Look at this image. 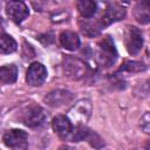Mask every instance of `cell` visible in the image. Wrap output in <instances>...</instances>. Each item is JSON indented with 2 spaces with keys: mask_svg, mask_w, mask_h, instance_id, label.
<instances>
[{
  "mask_svg": "<svg viewBox=\"0 0 150 150\" xmlns=\"http://www.w3.org/2000/svg\"><path fill=\"white\" fill-rule=\"evenodd\" d=\"M125 13H127L125 8L122 7L121 5L109 4L105 7V9H104V12H103V14L100 19V23H101L102 28H104V27H107V26H109V25H111L116 21L123 20L124 16H125Z\"/></svg>",
  "mask_w": 150,
  "mask_h": 150,
  "instance_id": "8",
  "label": "cell"
},
{
  "mask_svg": "<svg viewBox=\"0 0 150 150\" xmlns=\"http://www.w3.org/2000/svg\"><path fill=\"white\" fill-rule=\"evenodd\" d=\"M47 69L40 62H33L26 71V82L32 87H40L47 79Z\"/></svg>",
  "mask_w": 150,
  "mask_h": 150,
  "instance_id": "7",
  "label": "cell"
},
{
  "mask_svg": "<svg viewBox=\"0 0 150 150\" xmlns=\"http://www.w3.org/2000/svg\"><path fill=\"white\" fill-rule=\"evenodd\" d=\"M60 43L64 49L68 50H76L81 45L79 35L71 30H64L60 34Z\"/></svg>",
  "mask_w": 150,
  "mask_h": 150,
  "instance_id": "12",
  "label": "cell"
},
{
  "mask_svg": "<svg viewBox=\"0 0 150 150\" xmlns=\"http://www.w3.org/2000/svg\"><path fill=\"white\" fill-rule=\"evenodd\" d=\"M124 36V42L128 53L130 55H137L143 46V35L141 29L135 26H128Z\"/></svg>",
  "mask_w": 150,
  "mask_h": 150,
  "instance_id": "5",
  "label": "cell"
},
{
  "mask_svg": "<svg viewBox=\"0 0 150 150\" xmlns=\"http://www.w3.org/2000/svg\"><path fill=\"white\" fill-rule=\"evenodd\" d=\"M52 128L59 135L60 138H62L64 141H70L75 125L73 124V122L70 121V118L68 116L57 115L52 121Z\"/></svg>",
  "mask_w": 150,
  "mask_h": 150,
  "instance_id": "6",
  "label": "cell"
},
{
  "mask_svg": "<svg viewBox=\"0 0 150 150\" xmlns=\"http://www.w3.org/2000/svg\"><path fill=\"white\" fill-rule=\"evenodd\" d=\"M73 100H74L73 93H70L68 90H64V89H55V90H52L43 98V101L49 107H52V108H57V107L64 105L67 103H70Z\"/></svg>",
  "mask_w": 150,
  "mask_h": 150,
  "instance_id": "10",
  "label": "cell"
},
{
  "mask_svg": "<svg viewBox=\"0 0 150 150\" xmlns=\"http://www.w3.org/2000/svg\"><path fill=\"white\" fill-rule=\"evenodd\" d=\"M18 48L16 41L8 34H0V54H11Z\"/></svg>",
  "mask_w": 150,
  "mask_h": 150,
  "instance_id": "17",
  "label": "cell"
},
{
  "mask_svg": "<svg viewBox=\"0 0 150 150\" xmlns=\"http://www.w3.org/2000/svg\"><path fill=\"white\" fill-rule=\"evenodd\" d=\"M57 150H76V149H74V148H71L69 145H61Z\"/></svg>",
  "mask_w": 150,
  "mask_h": 150,
  "instance_id": "20",
  "label": "cell"
},
{
  "mask_svg": "<svg viewBox=\"0 0 150 150\" xmlns=\"http://www.w3.org/2000/svg\"><path fill=\"white\" fill-rule=\"evenodd\" d=\"M6 13L13 22L21 23L29 15V9L22 1H8L6 4Z\"/></svg>",
  "mask_w": 150,
  "mask_h": 150,
  "instance_id": "11",
  "label": "cell"
},
{
  "mask_svg": "<svg viewBox=\"0 0 150 150\" xmlns=\"http://www.w3.org/2000/svg\"><path fill=\"white\" fill-rule=\"evenodd\" d=\"M46 111L36 104H30L26 107L20 114V121L29 128H38L46 122Z\"/></svg>",
  "mask_w": 150,
  "mask_h": 150,
  "instance_id": "3",
  "label": "cell"
},
{
  "mask_svg": "<svg viewBox=\"0 0 150 150\" xmlns=\"http://www.w3.org/2000/svg\"><path fill=\"white\" fill-rule=\"evenodd\" d=\"M96 60L100 64L104 67L112 66L117 60V50L114 43V40L110 36H104L97 45Z\"/></svg>",
  "mask_w": 150,
  "mask_h": 150,
  "instance_id": "1",
  "label": "cell"
},
{
  "mask_svg": "<svg viewBox=\"0 0 150 150\" xmlns=\"http://www.w3.org/2000/svg\"><path fill=\"white\" fill-rule=\"evenodd\" d=\"M149 122H150V117H149V112L146 111V112L143 115V117L141 118V128L143 129V131H144L145 134H149V129H150Z\"/></svg>",
  "mask_w": 150,
  "mask_h": 150,
  "instance_id": "19",
  "label": "cell"
},
{
  "mask_svg": "<svg viewBox=\"0 0 150 150\" xmlns=\"http://www.w3.org/2000/svg\"><path fill=\"white\" fill-rule=\"evenodd\" d=\"M146 69L145 64L139 61H127L120 68V71H128V73H139Z\"/></svg>",
  "mask_w": 150,
  "mask_h": 150,
  "instance_id": "18",
  "label": "cell"
},
{
  "mask_svg": "<svg viewBox=\"0 0 150 150\" xmlns=\"http://www.w3.org/2000/svg\"><path fill=\"white\" fill-rule=\"evenodd\" d=\"M63 69H64V74L67 75V77L71 80H76V81L86 77L89 70L88 64L83 60L71 56V55H67L64 57Z\"/></svg>",
  "mask_w": 150,
  "mask_h": 150,
  "instance_id": "2",
  "label": "cell"
},
{
  "mask_svg": "<svg viewBox=\"0 0 150 150\" xmlns=\"http://www.w3.org/2000/svg\"><path fill=\"white\" fill-rule=\"evenodd\" d=\"M2 141L11 150H27L28 135L21 129H11L4 134Z\"/></svg>",
  "mask_w": 150,
  "mask_h": 150,
  "instance_id": "4",
  "label": "cell"
},
{
  "mask_svg": "<svg viewBox=\"0 0 150 150\" xmlns=\"http://www.w3.org/2000/svg\"><path fill=\"white\" fill-rule=\"evenodd\" d=\"M18 79V68L15 64L0 67V81L2 83H13Z\"/></svg>",
  "mask_w": 150,
  "mask_h": 150,
  "instance_id": "15",
  "label": "cell"
},
{
  "mask_svg": "<svg viewBox=\"0 0 150 150\" xmlns=\"http://www.w3.org/2000/svg\"><path fill=\"white\" fill-rule=\"evenodd\" d=\"M76 7L77 11L80 13V15L84 19H90L95 15L96 11H97V4L95 1H90V0H80L76 2Z\"/></svg>",
  "mask_w": 150,
  "mask_h": 150,
  "instance_id": "13",
  "label": "cell"
},
{
  "mask_svg": "<svg viewBox=\"0 0 150 150\" xmlns=\"http://www.w3.org/2000/svg\"><path fill=\"white\" fill-rule=\"evenodd\" d=\"M80 28H81L82 33L84 35L89 36V38L97 36L102 30V26H101L100 21H96V22H91V21H88V20L81 21L80 22Z\"/></svg>",
  "mask_w": 150,
  "mask_h": 150,
  "instance_id": "16",
  "label": "cell"
},
{
  "mask_svg": "<svg viewBox=\"0 0 150 150\" xmlns=\"http://www.w3.org/2000/svg\"><path fill=\"white\" fill-rule=\"evenodd\" d=\"M91 111V104L88 100H81L77 103L73 105V108L69 110V118L71 117L74 121H76V125H84L88 121Z\"/></svg>",
  "mask_w": 150,
  "mask_h": 150,
  "instance_id": "9",
  "label": "cell"
},
{
  "mask_svg": "<svg viewBox=\"0 0 150 150\" xmlns=\"http://www.w3.org/2000/svg\"><path fill=\"white\" fill-rule=\"evenodd\" d=\"M134 15L135 19L142 23V25H146L150 21V14H149V6L146 1H141L138 2L135 8H134Z\"/></svg>",
  "mask_w": 150,
  "mask_h": 150,
  "instance_id": "14",
  "label": "cell"
}]
</instances>
